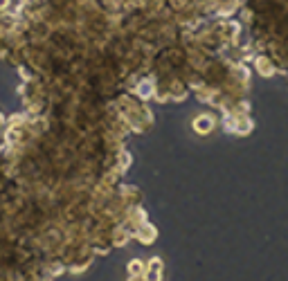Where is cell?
I'll list each match as a JSON object with an SVG mask.
<instances>
[{
    "label": "cell",
    "mask_w": 288,
    "mask_h": 281,
    "mask_svg": "<svg viewBox=\"0 0 288 281\" xmlns=\"http://www.w3.org/2000/svg\"><path fill=\"white\" fill-rule=\"evenodd\" d=\"M214 126V117L212 115H201L194 119V131L196 133H209Z\"/></svg>",
    "instance_id": "6da1fadb"
},
{
    "label": "cell",
    "mask_w": 288,
    "mask_h": 281,
    "mask_svg": "<svg viewBox=\"0 0 288 281\" xmlns=\"http://www.w3.org/2000/svg\"><path fill=\"white\" fill-rule=\"evenodd\" d=\"M160 259H153L149 263V270H146V281H160Z\"/></svg>",
    "instance_id": "7a4b0ae2"
},
{
    "label": "cell",
    "mask_w": 288,
    "mask_h": 281,
    "mask_svg": "<svg viewBox=\"0 0 288 281\" xmlns=\"http://www.w3.org/2000/svg\"><path fill=\"white\" fill-rule=\"evenodd\" d=\"M138 95L140 97H151V95H153V83H151V81H142L138 86Z\"/></svg>",
    "instance_id": "3957f363"
},
{
    "label": "cell",
    "mask_w": 288,
    "mask_h": 281,
    "mask_svg": "<svg viewBox=\"0 0 288 281\" xmlns=\"http://www.w3.org/2000/svg\"><path fill=\"white\" fill-rule=\"evenodd\" d=\"M129 270H131V277H140V274H142V270H144V263L142 261H131Z\"/></svg>",
    "instance_id": "277c9868"
},
{
    "label": "cell",
    "mask_w": 288,
    "mask_h": 281,
    "mask_svg": "<svg viewBox=\"0 0 288 281\" xmlns=\"http://www.w3.org/2000/svg\"><path fill=\"white\" fill-rule=\"evenodd\" d=\"M9 7V0H0V12H3V9H7Z\"/></svg>",
    "instance_id": "5b68a950"
}]
</instances>
